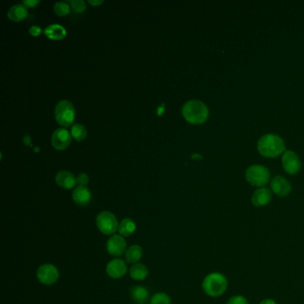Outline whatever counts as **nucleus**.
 <instances>
[{
  "label": "nucleus",
  "instance_id": "f257e3e1",
  "mask_svg": "<svg viewBox=\"0 0 304 304\" xmlns=\"http://www.w3.org/2000/svg\"><path fill=\"white\" fill-rule=\"evenodd\" d=\"M228 278L221 272H211L203 278L202 288L208 296L216 298L222 296L228 289Z\"/></svg>",
  "mask_w": 304,
  "mask_h": 304
},
{
  "label": "nucleus",
  "instance_id": "f03ea898",
  "mask_svg": "<svg viewBox=\"0 0 304 304\" xmlns=\"http://www.w3.org/2000/svg\"><path fill=\"white\" fill-rule=\"evenodd\" d=\"M259 154L265 157H277L285 150L284 140L276 134H266L258 141Z\"/></svg>",
  "mask_w": 304,
  "mask_h": 304
},
{
  "label": "nucleus",
  "instance_id": "7ed1b4c3",
  "mask_svg": "<svg viewBox=\"0 0 304 304\" xmlns=\"http://www.w3.org/2000/svg\"><path fill=\"white\" fill-rule=\"evenodd\" d=\"M182 113L188 122L201 124L207 120L209 115V109L203 102L200 100H189L183 106Z\"/></svg>",
  "mask_w": 304,
  "mask_h": 304
},
{
  "label": "nucleus",
  "instance_id": "20e7f679",
  "mask_svg": "<svg viewBox=\"0 0 304 304\" xmlns=\"http://www.w3.org/2000/svg\"><path fill=\"white\" fill-rule=\"evenodd\" d=\"M96 223L98 230L105 236H113L119 227L116 216L108 210H104L98 214Z\"/></svg>",
  "mask_w": 304,
  "mask_h": 304
},
{
  "label": "nucleus",
  "instance_id": "39448f33",
  "mask_svg": "<svg viewBox=\"0 0 304 304\" xmlns=\"http://www.w3.org/2000/svg\"><path fill=\"white\" fill-rule=\"evenodd\" d=\"M55 116L57 122L62 126H70L75 118L74 106L68 100H62L56 106Z\"/></svg>",
  "mask_w": 304,
  "mask_h": 304
},
{
  "label": "nucleus",
  "instance_id": "423d86ee",
  "mask_svg": "<svg viewBox=\"0 0 304 304\" xmlns=\"http://www.w3.org/2000/svg\"><path fill=\"white\" fill-rule=\"evenodd\" d=\"M246 181L255 187H263L270 181V170L263 165L250 166L245 171Z\"/></svg>",
  "mask_w": 304,
  "mask_h": 304
},
{
  "label": "nucleus",
  "instance_id": "0eeeda50",
  "mask_svg": "<svg viewBox=\"0 0 304 304\" xmlns=\"http://www.w3.org/2000/svg\"><path fill=\"white\" fill-rule=\"evenodd\" d=\"M59 271L53 264H43L37 271L38 281L45 285H52L59 279Z\"/></svg>",
  "mask_w": 304,
  "mask_h": 304
},
{
  "label": "nucleus",
  "instance_id": "6e6552de",
  "mask_svg": "<svg viewBox=\"0 0 304 304\" xmlns=\"http://www.w3.org/2000/svg\"><path fill=\"white\" fill-rule=\"evenodd\" d=\"M106 250L110 255L120 257L127 251V243L120 235H113L106 243Z\"/></svg>",
  "mask_w": 304,
  "mask_h": 304
},
{
  "label": "nucleus",
  "instance_id": "1a4fd4ad",
  "mask_svg": "<svg viewBox=\"0 0 304 304\" xmlns=\"http://www.w3.org/2000/svg\"><path fill=\"white\" fill-rule=\"evenodd\" d=\"M128 272L127 263L120 259H112L106 265V274L113 279L123 278Z\"/></svg>",
  "mask_w": 304,
  "mask_h": 304
},
{
  "label": "nucleus",
  "instance_id": "9d476101",
  "mask_svg": "<svg viewBox=\"0 0 304 304\" xmlns=\"http://www.w3.org/2000/svg\"><path fill=\"white\" fill-rule=\"evenodd\" d=\"M282 165L286 172L295 174L300 170L301 163L298 155L294 152L287 150L285 151L282 157Z\"/></svg>",
  "mask_w": 304,
  "mask_h": 304
},
{
  "label": "nucleus",
  "instance_id": "9b49d317",
  "mask_svg": "<svg viewBox=\"0 0 304 304\" xmlns=\"http://www.w3.org/2000/svg\"><path fill=\"white\" fill-rule=\"evenodd\" d=\"M71 140V133L66 128H57L52 134L51 142L53 147L57 150H64L67 148Z\"/></svg>",
  "mask_w": 304,
  "mask_h": 304
},
{
  "label": "nucleus",
  "instance_id": "f8f14e48",
  "mask_svg": "<svg viewBox=\"0 0 304 304\" xmlns=\"http://www.w3.org/2000/svg\"><path fill=\"white\" fill-rule=\"evenodd\" d=\"M271 189L278 196H286L289 195L292 187L284 177L277 176L271 181Z\"/></svg>",
  "mask_w": 304,
  "mask_h": 304
},
{
  "label": "nucleus",
  "instance_id": "ddd939ff",
  "mask_svg": "<svg viewBox=\"0 0 304 304\" xmlns=\"http://www.w3.org/2000/svg\"><path fill=\"white\" fill-rule=\"evenodd\" d=\"M272 199V192L271 189L260 188L257 189L252 196V203L256 207L265 206L271 203Z\"/></svg>",
  "mask_w": 304,
  "mask_h": 304
},
{
  "label": "nucleus",
  "instance_id": "4468645a",
  "mask_svg": "<svg viewBox=\"0 0 304 304\" xmlns=\"http://www.w3.org/2000/svg\"><path fill=\"white\" fill-rule=\"evenodd\" d=\"M56 182L59 187L64 189H71L77 184L75 177L68 170H61L57 172L56 175Z\"/></svg>",
  "mask_w": 304,
  "mask_h": 304
},
{
  "label": "nucleus",
  "instance_id": "2eb2a0df",
  "mask_svg": "<svg viewBox=\"0 0 304 304\" xmlns=\"http://www.w3.org/2000/svg\"><path fill=\"white\" fill-rule=\"evenodd\" d=\"M72 199L78 205H88L91 201V193L90 189L86 187L78 186L72 192Z\"/></svg>",
  "mask_w": 304,
  "mask_h": 304
},
{
  "label": "nucleus",
  "instance_id": "dca6fc26",
  "mask_svg": "<svg viewBox=\"0 0 304 304\" xmlns=\"http://www.w3.org/2000/svg\"><path fill=\"white\" fill-rule=\"evenodd\" d=\"M129 276L133 280L143 281L148 277V269L143 263H136L129 269Z\"/></svg>",
  "mask_w": 304,
  "mask_h": 304
},
{
  "label": "nucleus",
  "instance_id": "f3484780",
  "mask_svg": "<svg viewBox=\"0 0 304 304\" xmlns=\"http://www.w3.org/2000/svg\"><path fill=\"white\" fill-rule=\"evenodd\" d=\"M143 251L142 247L139 244H134L127 249L125 252V259L126 263H131V264H136L139 263V260L142 259Z\"/></svg>",
  "mask_w": 304,
  "mask_h": 304
},
{
  "label": "nucleus",
  "instance_id": "a211bd4d",
  "mask_svg": "<svg viewBox=\"0 0 304 304\" xmlns=\"http://www.w3.org/2000/svg\"><path fill=\"white\" fill-rule=\"evenodd\" d=\"M132 300L138 304H145L149 299L148 290L142 285L134 286L131 291Z\"/></svg>",
  "mask_w": 304,
  "mask_h": 304
},
{
  "label": "nucleus",
  "instance_id": "6ab92c4d",
  "mask_svg": "<svg viewBox=\"0 0 304 304\" xmlns=\"http://www.w3.org/2000/svg\"><path fill=\"white\" fill-rule=\"evenodd\" d=\"M28 15L27 7L23 4H16L13 6L8 10V15L9 19L15 22H20L24 19Z\"/></svg>",
  "mask_w": 304,
  "mask_h": 304
},
{
  "label": "nucleus",
  "instance_id": "aec40b11",
  "mask_svg": "<svg viewBox=\"0 0 304 304\" xmlns=\"http://www.w3.org/2000/svg\"><path fill=\"white\" fill-rule=\"evenodd\" d=\"M136 229H137V225H136L135 222L132 219L126 218L119 223L118 232L120 236H122L123 237H131L132 234H134Z\"/></svg>",
  "mask_w": 304,
  "mask_h": 304
},
{
  "label": "nucleus",
  "instance_id": "412c9836",
  "mask_svg": "<svg viewBox=\"0 0 304 304\" xmlns=\"http://www.w3.org/2000/svg\"><path fill=\"white\" fill-rule=\"evenodd\" d=\"M45 34L49 38L61 39L66 35V30L60 24H51L45 29Z\"/></svg>",
  "mask_w": 304,
  "mask_h": 304
},
{
  "label": "nucleus",
  "instance_id": "4be33fe9",
  "mask_svg": "<svg viewBox=\"0 0 304 304\" xmlns=\"http://www.w3.org/2000/svg\"><path fill=\"white\" fill-rule=\"evenodd\" d=\"M71 134L77 141H82L86 139V129L82 124L76 123L71 127Z\"/></svg>",
  "mask_w": 304,
  "mask_h": 304
},
{
  "label": "nucleus",
  "instance_id": "5701e85b",
  "mask_svg": "<svg viewBox=\"0 0 304 304\" xmlns=\"http://www.w3.org/2000/svg\"><path fill=\"white\" fill-rule=\"evenodd\" d=\"M150 304H171V299L167 293H157L151 298Z\"/></svg>",
  "mask_w": 304,
  "mask_h": 304
},
{
  "label": "nucleus",
  "instance_id": "b1692460",
  "mask_svg": "<svg viewBox=\"0 0 304 304\" xmlns=\"http://www.w3.org/2000/svg\"><path fill=\"white\" fill-rule=\"evenodd\" d=\"M54 10L56 14L58 15H66L70 12V6L68 5L67 2L64 1H58L55 6H54Z\"/></svg>",
  "mask_w": 304,
  "mask_h": 304
},
{
  "label": "nucleus",
  "instance_id": "393cba45",
  "mask_svg": "<svg viewBox=\"0 0 304 304\" xmlns=\"http://www.w3.org/2000/svg\"><path fill=\"white\" fill-rule=\"evenodd\" d=\"M71 8L77 12V13H81L86 9V3L83 0H72L71 2Z\"/></svg>",
  "mask_w": 304,
  "mask_h": 304
},
{
  "label": "nucleus",
  "instance_id": "a878e982",
  "mask_svg": "<svg viewBox=\"0 0 304 304\" xmlns=\"http://www.w3.org/2000/svg\"><path fill=\"white\" fill-rule=\"evenodd\" d=\"M226 304H249L247 299L243 295H234L230 297Z\"/></svg>",
  "mask_w": 304,
  "mask_h": 304
},
{
  "label": "nucleus",
  "instance_id": "bb28decb",
  "mask_svg": "<svg viewBox=\"0 0 304 304\" xmlns=\"http://www.w3.org/2000/svg\"><path fill=\"white\" fill-rule=\"evenodd\" d=\"M76 181H77V184L79 185V187H86V185L89 183L90 179L86 173H80L79 176L76 178Z\"/></svg>",
  "mask_w": 304,
  "mask_h": 304
},
{
  "label": "nucleus",
  "instance_id": "cd10ccee",
  "mask_svg": "<svg viewBox=\"0 0 304 304\" xmlns=\"http://www.w3.org/2000/svg\"><path fill=\"white\" fill-rule=\"evenodd\" d=\"M29 32H30V34H31L32 36H38V35L42 32L41 28H40V27L34 25V26L30 27Z\"/></svg>",
  "mask_w": 304,
  "mask_h": 304
},
{
  "label": "nucleus",
  "instance_id": "c85d7f7f",
  "mask_svg": "<svg viewBox=\"0 0 304 304\" xmlns=\"http://www.w3.org/2000/svg\"><path fill=\"white\" fill-rule=\"evenodd\" d=\"M38 3H39V0H24L23 1V5L27 8H34Z\"/></svg>",
  "mask_w": 304,
  "mask_h": 304
},
{
  "label": "nucleus",
  "instance_id": "c756f323",
  "mask_svg": "<svg viewBox=\"0 0 304 304\" xmlns=\"http://www.w3.org/2000/svg\"><path fill=\"white\" fill-rule=\"evenodd\" d=\"M259 304H278L273 299H264Z\"/></svg>",
  "mask_w": 304,
  "mask_h": 304
},
{
  "label": "nucleus",
  "instance_id": "7c9ffc66",
  "mask_svg": "<svg viewBox=\"0 0 304 304\" xmlns=\"http://www.w3.org/2000/svg\"><path fill=\"white\" fill-rule=\"evenodd\" d=\"M90 3L91 5H100L103 3L102 0H90Z\"/></svg>",
  "mask_w": 304,
  "mask_h": 304
}]
</instances>
